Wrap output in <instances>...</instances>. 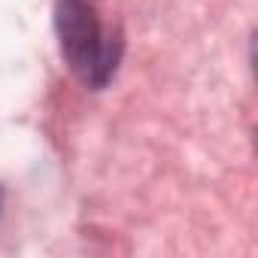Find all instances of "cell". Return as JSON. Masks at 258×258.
<instances>
[{
	"instance_id": "cell-1",
	"label": "cell",
	"mask_w": 258,
	"mask_h": 258,
	"mask_svg": "<svg viewBox=\"0 0 258 258\" xmlns=\"http://www.w3.org/2000/svg\"><path fill=\"white\" fill-rule=\"evenodd\" d=\"M55 28L70 70L88 88H106L121 58V37L103 25L97 0H58Z\"/></svg>"
},
{
	"instance_id": "cell-2",
	"label": "cell",
	"mask_w": 258,
	"mask_h": 258,
	"mask_svg": "<svg viewBox=\"0 0 258 258\" xmlns=\"http://www.w3.org/2000/svg\"><path fill=\"white\" fill-rule=\"evenodd\" d=\"M0 210H4V188H0Z\"/></svg>"
}]
</instances>
